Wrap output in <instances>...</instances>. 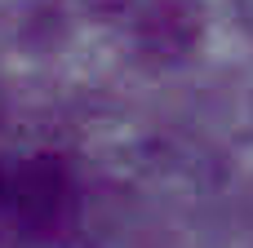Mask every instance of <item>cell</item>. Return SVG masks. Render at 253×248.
<instances>
[{
    "mask_svg": "<svg viewBox=\"0 0 253 248\" xmlns=\"http://www.w3.org/2000/svg\"><path fill=\"white\" fill-rule=\"evenodd\" d=\"M80 226V182L53 151H0V244L53 248Z\"/></svg>",
    "mask_w": 253,
    "mask_h": 248,
    "instance_id": "obj_1",
    "label": "cell"
}]
</instances>
